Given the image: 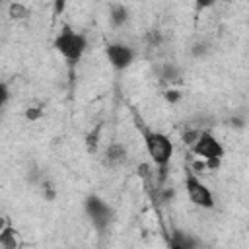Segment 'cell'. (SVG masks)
<instances>
[{
    "label": "cell",
    "mask_w": 249,
    "mask_h": 249,
    "mask_svg": "<svg viewBox=\"0 0 249 249\" xmlns=\"http://www.w3.org/2000/svg\"><path fill=\"white\" fill-rule=\"evenodd\" d=\"M6 226H8V222H6V218H4V216H0V230H4Z\"/></svg>",
    "instance_id": "obj_27"
},
{
    "label": "cell",
    "mask_w": 249,
    "mask_h": 249,
    "mask_svg": "<svg viewBox=\"0 0 249 249\" xmlns=\"http://www.w3.org/2000/svg\"><path fill=\"white\" fill-rule=\"evenodd\" d=\"M105 54L115 70H124L134 60V51L124 43H109L105 49Z\"/></svg>",
    "instance_id": "obj_6"
},
{
    "label": "cell",
    "mask_w": 249,
    "mask_h": 249,
    "mask_svg": "<svg viewBox=\"0 0 249 249\" xmlns=\"http://www.w3.org/2000/svg\"><path fill=\"white\" fill-rule=\"evenodd\" d=\"M230 126H231V128L241 130V128L245 126V121H243L241 117H231V119H230Z\"/></svg>",
    "instance_id": "obj_25"
},
{
    "label": "cell",
    "mask_w": 249,
    "mask_h": 249,
    "mask_svg": "<svg viewBox=\"0 0 249 249\" xmlns=\"http://www.w3.org/2000/svg\"><path fill=\"white\" fill-rule=\"evenodd\" d=\"M169 243H171L173 249H195L198 245V241L189 231H183L179 228L171 230V241Z\"/></svg>",
    "instance_id": "obj_8"
},
{
    "label": "cell",
    "mask_w": 249,
    "mask_h": 249,
    "mask_svg": "<svg viewBox=\"0 0 249 249\" xmlns=\"http://www.w3.org/2000/svg\"><path fill=\"white\" fill-rule=\"evenodd\" d=\"M8 18L14 19V21H21V19H27L29 18V8L21 2H12L8 6Z\"/></svg>",
    "instance_id": "obj_12"
},
{
    "label": "cell",
    "mask_w": 249,
    "mask_h": 249,
    "mask_svg": "<svg viewBox=\"0 0 249 249\" xmlns=\"http://www.w3.org/2000/svg\"><path fill=\"white\" fill-rule=\"evenodd\" d=\"M148 39H150V43H152V45H160V43H161V33L154 29V31H150V33H148Z\"/></svg>",
    "instance_id": "obj_26"
},
{
    "label": "cell",
    "mask_w": 249,
    "mask_h": 249,
    "mask_svg": "<svg viewBox=\"0 0 249 249\" xmlns=\"http://www.w3.org/2000/svg\"><path fill=\"white\" fill-rule=\"evenodd\" d=\"M109 18H111V23L115 27H121L128 21V8L124 4H115V6H111Z\"/></svg>",
    "instance_id": "obj_10"
},
{
    "label": "cell",
    "mask_w": 249,
    "mask_h": 249,
    "mask_svg": "<svg viewBox=\"0 0 249 249\" xmlns=\"http://www.w3.org/2000/svg\"><path fill=\"white\" fill-rule=\"evenodd\" d=\"M185 187H187V193H189V198L200 206V208H214V195L212 191L196 177L195 171L187 169V175H185Z\"/></svg>",
    "instance_id": "obj_5"
},
{
    "label": "cell",
    "mask_w": 249,
    "mask_h": 249,
    "mask_svg": "<svg viewBox=\"0 0 249 249\" xmlns=\"http://www.w3.org/2000/svg\"><path fill=\"white\" fill-rule=\"evenodd\" d=\"M53 47H54L56 53H60L66 60L78 62V60L84 56L86 49H88V41H86V35L72 31L70 25H64V27L58 31V35L54 37Z\"/></svg>",
    "instance_id": "obj_2"
},
{
    "label": "cell",
    "mask_w": 249,
    "mask_h": 249,
    "mask_svg": "<svg viewBox=\"0 0 249 249\" xmlns=\"http://www.w3.org/2000/svg\"><path fill=\"white\" fill-rule=\"evenodd\" d=\"M41 191H43V196H45V200H54L56 198V191H54V185H53V181H49V179H43L41 181Z\"/></svg>",
    "instance_id": "obj_14"
},
{
    "label": "cell",
    "mask_w": 249,
    "mask_h": 249,
    "mask_svg": "<svg viewBox=\"0 0 249 249\" xmlns=\"http://www.w3.org/2000/svg\"><path fill=\"white\" fill-rule=\"evenodd\" d=\"M126 156H128V150H126L124 144H121V142H111V144L105 148V152H103V163H105L107 167H117V165H121V163L126 161Z\"/></svg>",
    "instance_id": "obj_7"
},
{
    "label": "cell",
    "mask_w": 249,
    "mask_h": 249,
    "mask_svg": "<svg viewBox=\"0 0 249 249\" xmlns=\"http://www.w3.org/2000/svg\"><path fill=\"white\" fill-rule=\"evenodd\" d=\"M160 195H161V200L167 202V200H171L175 196V191L171 187H160Z\"/></svg>",
    "instance_id": "obj_22"
},
{
    "label": "cell",
    "mask_w": 249,
    "mask_h": 249,
    "mask_svg": "<svg viewBox=\"0 0 249 249\" xmlns=\"http://www.w3.org/2000/svg\"><path fill=\"white\" fill-rule=\"evenodd\" d=\"M193 154L202 158V160H222L224 158V146L220 140H216V136L208 130H200L195 144L191 146Z\"/></svg>",
    "instance_id": "obj_4"
},
{
    "label": "cell",
    "mask_w": 249,
    "mask_h": 249,
    "mask_svg": "<svg viewBox=\"0 0 249 249\" xmlns=\"http://www.w3.org/2000/svg\"><path fill=\"white\" fill-rule=\"evenodd\" d=\"M138 175H140L142 179H150V177L154 175L152 165H150V163H140V165H138Z\"/></svg>",
    "instance_id": "obj_20"
},
{
    "label": "cell",
    "mask_w": 249,
    "mask_h": 249,
    "mask_svg": "<svg viewBox=\"0 0 249 249\" xmlns=\"http://www.w3.org/2000/svg\"><path fill=\"white\" fill-rule=\"evenodd\" d=\"M214 4H216V0H195V6H196L198 12H200V10H206V8L214 6Z\"/></svg>",
    "instance_id": "obj_24"
},
{
    "label": "cell",
    "mask_w": 249,
    "mask_h": 249,
    "mask_svg": "<svg viewBox=\"0 0 249 249\" xmlns=\"http://www.w3.org/2000/svg\"><path fill=\"white\" fill-rule=\"evenodd\" d=\"M84 210L89 218V222L93 224V228L103 233L107 231V228L111 226V220H113V208L97 195H88L86 200H84Z\"/></svg>",
    "instance_id": "obj_3"
},
{
    "label": "cell",
    "mask_w": 249,
    "mask_h": 249,
    "mask_svg": "<svg viewBox=\"0 0 249 249\" xmlns=\"http://www.w3.org/2000/svg\"><path fill=\"white\" fill-rule=\"evenodd\" d=\"M43 117V107L41 105H29L27 109H25V119L27 121H39Z\"/></svg>",
    "instance_id": "obj_16"
},
{
    "label": "cell",
    "mask_w": 249,
    "mask_h": 249,
    "mask_svg": "<svg viewBox=\"0 0 249 249\" xmlns=\"http://www.w3.org/2000/svg\"><path fill=\"white\" fill-rule=\"evenodd\" d=\"M191 171H195V173H202V171H208V167H206V160H202V158L195 160V161L191 163Z\"/></svg>",
    "instance_id": "obj_19"
},
{
    "label": "cell",
    "mask_w": 249,
    "mask_h": 249,
    "mask_svg": "<svg viewBox=\"0 0 249 249\" xmlns=\"http://www.w3.org/2000/svg\"><path fill=\"white\" fill-rule=\"evenodd\" d=\"M210 51V45H208V41H196L193 47H191V54L193 56H196V58H200V56H204L206 53Z\"/></svg>",
    "instance_id": "obj_15"
},
{
    "label": "cell",
    "mask_w": 249,
    "mask_h": 249,
    "mask_svg": "<svg viewBox=\"0 0 249 249\" xmlns=\"http://www.w3.org/2000/svg\"><path fill=\"white\" fill-rule=\"evenodd\" d=\"M64 8H66V0H53V12H54V16H60L64 12Z\"/></svg>",
    "instance_id": "obj_23"
},
{
    "label": "cell",
    "mask_w": 249,
    "mask_h": 249,
    "mask_svg": "<svg viewBox=\"0 0 249 249\" xmlns=\"http://www.w3.org/2000/svg\"><path fill=\"white\" fill-rule=\"evenodd\" d=\"M2 2H4V0H0V6H2Z\"/></svg>",
    "instance_id": "obj_28"
},
{
    "label": "cell",
    "mask_w": 249,
    "mask_h": 249,
    "mask_svg": "<svg viewBox=\"0 0 249 249\" xmlns=\"http://www.w3.org/2000/svg\"><path fill=\"white\" fill-rule=\"evenodd\" d=\"M0 245L6 249H14L18 245V230L12 226H6L4 230H0Z\"/></svg>",
    "instance_id": "obj_11"
},
{
    "label": "cell",
    "mask_w": 249,
    "mask_h": 249,
    "mask_svg": "<svg viewBox=\"0 0 249 249\" xmlns=\"http://www.w3.org/2000/svg\"><path fill=\"white\" fill-rule=\"evenodd\" d=\"M181 68L175 64V62H165L161 68H160V78L167 84H177L181 82Z\"/></svg>",
    "instance_id": "obj_9"
},
{
    "label": "cell",
    "mask_w": 249,
    "mask_h": 249,
    "mask_svg": "<svg viewBox=\"0 0 249 249\" xmlns=\"http://www.w3.org/2000/svg\"><path fill=\"white\" fill-rule=\"evenodd\" d=\"M99 130H101V124L95 126V130H91L88 136H86V148L89 154H93L97 150V142H99Z\"/></svg>",
    "instance_id": "obj_13"
},
{
    "label": "cell",
    "mask_w": 249,
    "mask_h": 249,
    "mask_svg": "<svg viewBox=\"0 0 249 249\" xmlns=\"http://www.w3.org/2000/svg\"><path fill=\"white\" fill-rule=\"evenodd\" d=\"M138 130H142V138H144L146 150H148L152 161L158 167V183L163 185V181L167 177V165H169L171 156H173V142L163 132L150 130L142 123H138Z\"/></svg>",
    "instance_id": "obj_1"
},
{
    "label": "cell",
    "mask_w": 249,
    "mask_h": 249,
    "mask_svg": "<svg viewBox=\"0 0 249 249\" xmlns=\"http://www.w3.org/2000/svg\"><path fill=\"white\" fill-rule=\"evenodd\" d=\"M181 97H183V93L179 91V89H175V88H167L165 91H163V99L167 101V103H179L181 101Z\"/></svg>",
    "instance_id": "obj_17"
},
{
    "label": "cell",
    "mask_w": 249,
    "mask_h": 249,
    "mask_svg": "<svg viewBox=\"0 0 249 249\" xmlns=\"http://www.w3.org/2000/svg\"><path fill=\"white\" fill-rule=\"evenodd\" d=\"M8 99H10V89H8V86L4 82H0V109L8 103Z\"/></svg>",
    "instance_id": "obj_21"
},
{
    "label": "cell",
    "mask_w": 249,
    "mask_h": 249,
    "mask_svg": "<svg viewBox=\"0 0 249 249\" xmlns=\"http://www.w3.org/2000/svg\"><path fill=\"white\" fill-rule=\"evenodd\" d=\"M198 132H200L198 128H191V130H187V132L183 134V142H185V144H187V146L191 148V146L195 144V140H196V136H198Z\"/></svg>",
    "instance_id": "obj_18"
}]
</instances>
